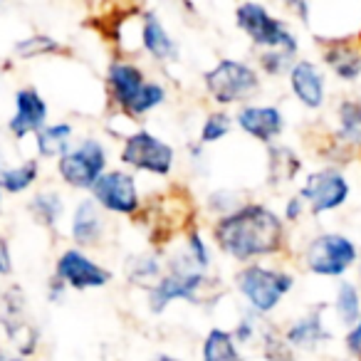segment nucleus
<instances>
[{"instance_id":"1","label":"nucleus","mask_w":361,"mask_h":361,"mask_svg":"<svg viewBox=\"0 0 361 361\" xmlns=\"http://www.w3.org/2000/svg\"><path fill=\"white\" fill-rule=\"evenodd\" d=\"M285 221L262 203H243L213 226V240L226 255L247 262L275 255L285 247Z\"/></svg>"},{"instance_id":"2","label":"nucleus","mask_w":361,"mask_h":361,"mask_svg":"<svg viewBox=\"0 0 361 361\" xmlns=\"http://www.w3.org/2000/svg\"><path fill=\"white\" fill-rule=\"evenodd\" d=\"M208 285H211V280H208L206 272L198 270L186 252H178V255L166 260V272L149 290L146 300H149V307L154 314L166 312V307L173 305L176 300L203 305L206 302L203 300V292L208 295Z\"/></svg>"},{"instance_id":"3","label":"nucleus","mask_w":361,"mask_h":361,"mask_svg":"<svg viewBox=\"0 0 361 361\" xmlns=\"http://www.w3.org/2000/svg\"><path fill=\"white\" fill-rule=\"evenodd\" d=\"M235 287L243 295V300L250 305V310L265 317L285 300V295H290V290L295 287V275L250 262L235 272Z\"/></svg>"},{"instance_id":"4","label":"nucleus","mask_w":361,"mask_h":361,"mask_svg":"<svg viewBox=\"0 0 361 361\" xmlns=\"http://www.w3.org/2000/svg\"><path fill=\"white\" fill-rule=\"evenodd\" d=\"M235 23L257 47L282 50L287 55H297V37L285 20L275 18L260 3H243L235 8Z\"/></svg>"},{"instance_id":"5","label":"nucleus","mask_w":361,"mask_h":361,"mask_svg":"<svg viewBox=\"0 0 361 361\" xmlns=\"http://www.w3.org/2000/svg\"><path fill=\"white\" fill-rule=\"evenodd\" d=\"M206 92L216 104L231 106L250 99L260 90V75L255 67L240 60H221L203 77Z\"/></svg>"},{"instance_id":"6","label":"nucleus","mask_w":361,"mask_h":361,"mask_svg":"<svg viewBox=\"0 0 361 361\" xmlns=\"http://www.w3.org/2000/svg\"><path fill=\"white\" fill-rule=\"evenodd\" d=\"M359 260L356 245L341 233H322L305 247V265L312 275L341 277Z\"/></svg>"},{"instance_id":"7","label":"nucleus","mask_w":361,"mask_h":361,"mask_svg":"<svg viewBox=\"0 0 361 361\" xmlns=\"http://www.w3.org/2000/svg\"><path fill=\"white\" fill-rule=\"evenodd\" d=\"M57 171L67 186L92 191L99 176L106 171V149L99 139H85L57 159Z\"/></svg>"},{"instance_id":"8","label":"nucleus","mask_w":361,"mask_h":361,"mask_svg":"<svg viewBox=\"0 0 361 361\" xmlns=\"http://www.w3.org/2000/svg\"><path fill=\"white\" fill-rule=\"evenodd\" d=\"M121 164L131 166L134 171H146L154 176H169L176 164V151L171 144L159 139L146 129H139L124 139L119 154Z\"/></svg>"},{"instance_id":"9","label":"nucleus","mask_w":361,"mask_h":361,"mask_svg":"<svg viewBox=\"0 0 361 361\" xmlns=\"http://www.w3.org/2000/svg\"><path fill=\"white\" fill-rule=\"evenodd\" d=\"M300 198L310 206L312 216L336 211L349 201V180L339 169L326 166L307 176L300 188Z\"/></svg>"},{"instance_id":"10","label":"nucleus","mask_w":361,"mask_h":361,"mask_svg":"<svg viewBox=\"0 0 361 361\" xmlns=\"http://www.w3.org/2000/svg\"><path fill=\"white\" fill-rule=\"evenodd\" d=\"M92 201L116 216H136L141 208L136 178L126 171H104L92 186Z\"/></svg>"},{"instance_id":"11","label":"nucleus","mask_w":361,"mask_h":361,"mask_svg":"<svg viewBox=\"0 0 361 361\" xmlns=\"http://www.w3.org/2000/svg\"><path fill=\"white\" fill-rule=\"evenodd\" d=\"M55 280L62 285H70L75 290H94V287H104L111 282V272L106 267L97 265L92 257H87L82 250L70 247L57 257L55 265Z\"/></svg>"},{"instance_id":"12","label":"nucleus","mask_w":361,"mask_h":361,"mask_svg":"<svg viewBox=\"0 0 361 361\" xmlns=\"http://www.w3.org/2000/svg\"><path fill=\"white\" fill-rule=\"evenodd\" d=\"M106 87H109V97L114 99V104L129 116L136 99L144 92L146 77L141 72V67H136L134 62L114 60L109 65V70H106Z\"/></svg>"},{"instance_id":"13","label":"nucleus","mask_w":361,"mask_h":361,"mask_svg":"<svg viewBox=\"0 0 361 361\" xmlns=\"http://www.w3.org/2000/svg\"><path fill=\"white\" fill-rule=\"evenodd\" d=\"M235 124L252 139L262 141V144H272L285 131V116L277 106L247 104L238 111Z\"/></svg>"},{"instance_id":"14","label":"nucleus","mask_w":361,"mask_h":361,"mask_svg":"<svg viewBox=\"0 0 361 361\" xmlns=\"http://www.w3.org/2000/svg\"><path fill=\"white\" fill-rule=\"evenodd\" d=\"M47 121V104L40 97V92L25 87L16 94V114L11 119V131L16 139H23L27 134H37L45 129Z\"/></svg>"},{"instance_id":"15","label":"nucleus","mask_w":361,"mask_h":361,"mask_svg":"<svg viewBox=\"0 0 361 361\" xmlns=\"http://www.w3.org/2000/svg\"><path fill=\"white\" fill-rule=\"evenodd\" d=\"M290 87L307 109H319L326 99V80L312 60H297L292 65Z\"/></svg>"},{"instance_id":"16","label":"nucleus","mask_w":361,"mask_h":361,"mask_svg":"<svg viewBox=\"0 0 361 361\" xmlns=\"http://www.w3.org/2000/svg\"><path fill=\"white\" fill-rule=\"evenodd\" d=\"M329 329L322 322V305H317L310 314L295 319L285 331H282V339L287 341L290 349H305V351H314L319 344L329 341Z\"/></svg>"},{"instance_id":"17","label":"nucleus","mask_w":361,"mask_h":361,"mask_svg":"<svg viewBox=\"0 0 361 361\" xmlns=\"http://www.w3.org/2000/svg\"><path fill=\"white\" fill-rule=\"evenodd\" d=\"M141 47L154 57L156 62H169L178 60V45L169 35L164 25H161L159 16L151 11H146L141 16Z\"/></svg>"},{"instance_id":"18","label":"nucleus","mask_w":361,"mask_h":361,"mask_svg":"<svg viewBox=\"0 0 361 361\" xmlns=\"http://www.w3.org/2000/svg\"><path fill=\"white\" fill-rule=\"evenodd\" d=\"M72 238L82 247L99 245L102 238H104V218H102L99 206L92 198H85L75 208V216H72Z\"/></svg>"},{"instance_id":"19","label":"nucleus","mask_w":361,"mask_h":361,"mask_svg":"<svg viewBox=\"0 0 361 361\" xmlns=\"http://www.w3.org/2000/svg\"><path fill=\"white\" fill-rule=\"evenodd\" d=\"M324 65L334 72L339 80L354 82L361 77V50L349 42H331L324 47Z\"/></svg>"},{"instance_id":"20","label":"nucleus","mask_w":361,"mask_h":361,"mask_svg":"<svg viewBox=\"0 0 361 361\" xmlns=\"http://www.w3.org/2000/svg\"><path fill=\"white\" fill-rule=\"evenodd\" d=\"M336 119H339V129H336V144L339 146H359L361 149V102L359 99H344L336 106Z\"/></svg>"},{"instance_id":"21","label":"nucleus","mask_w":361,"mask_h":361,"mask_svg":"<svg viewBox=\"0 0 361 361\" xmlns=\"http://www.w3.org/2000/svg\"><path fill=\"white\" fill-rule=\"evenodd\" d=\"M201 361H245L238 349V341L233 339V331L213 326L203 339Z\"/></svg>"},{"instance_id":"22","label":"nucleus","mask_w":361,"mask_h":361,"mask_svg":"<svg viewBox=\"0 0 361 361\" xmlns=\"http://www.w3.org/2000/svg\"><path fill=\"white\" fill-rule=\"evenodd\" d=\"M37 154L42 159H60L72 149V126L70 124H50L37 131Z\"/></svg>"},{"instance_id":"23","label":"nucleus","mask_w":361,"mask_h":361,"mask_svg":"<svg viewBox=\"0 0 361 361\" xmlns=\"http://www.w3.org/2000/svg\"><path fill=\"white\" fill-rule=\"evenodd\" d=\"M40 166L37 161H25L20 166H6L0 161V191L8 193H23L37 180Z\"/></svg>"},{"instance_id":"24","label":"nucleus","mask_w":361,"mask_h":361,"mask_svg":"<svg viewBox=\"0 0 361 361\" xmlns=\"http://www.w3.org/2000/svg\"><path fill=\"white\" fill-rule=\"evenodd\" d=\"M302 161L290 146H270V183H290L300 173Z\"/></svg>"},{"instance_id":"25","label":"nucleus","mask_w":361,"mask_h":361,"mask_svg":"<svg viewBox=\"0 0 361 361\" xmlns=\"http://www.w3.org/2000/svg\"><path fill=\"white\" fill-rule=\"evenodd\" d=\"M334 310L344 326L356 324V319H359V314H361V297H359V290H356L354 282H349V280L339 282V287H336Z\"/></svg>"},{"instance_id":"26","label":"nucleus","mask_w":361,"mask_h":361,"mask_svg":"<svg viewBox=\"0 0 361 361\" xmlns=\"http://www.w3.org/2000/svg\"><path fill=\"white\" fill-rule=\"evenodd\" d=\"M164 275V262H161L159 255L149 252V255H136L131 260V267H129V280L134 285H141V287H154L156 282L161 280Z\"/></svg>"},{"instance_id":"27","label":"nucleus","mask_w":361,"mask_h":361,"mask_svg":"<svg viewBox=\"0 0 361 361\" xmlns=\"http://www.w3.org/2000/svg\"><path fill=\"white\" fill-rule=\"evenodd\" d=\"M30 211L35 213V218L45 226H55L57 221L62 218V211H65V203H62V196L55 191H42L32 198Z\"/></svg>"},{"instance_id":"28","label":"nucleus","mask_w":361,"mask_h":361,"mask_svg":"<svg viewBox=\"0 0 361 361\" xmlns=\"http://www.w3.org/2000/svg\"><path fill=\"white\" fill-rule=\"evenodd\" d=\"M233 126V116L228 114V111H211V114L206 116V121H203L201 126V146L206 144H216V141H221L223 136L231 131Z\"/></svg>"},{"instance_id":"29","label":"nucleus","mask_w":361,"mask_h":361,"mask_svg":"<svg viewBox=\"0 0 361 361\" xmlns=\"http://www.w3.org/2000/svg\"><path fill=\"white\" fill-rule=\"evenodd\" d=\"M262 351H265L267 361H297L295 351L275 329H262Z\"/></svg>"},{"instance_id":"30","label":"nucleus","mask_w":361,"mask_h":361,"mask_svg":"<svg viewBox=\"0 0 361 361\" xmlns=\"http://www.w3.org/2000/svg\"><path fill=\"white\" fill-rule=\"evenodd\" d=\"M183 252L191 257L198 270H203V272L208 270V265H211V250H208L206 240H203L198 231L186 233V247H183Z\"/></svg>"},{"instance_id":"31","label":"nucleus","mask_w":361,"mask_h":361,"mask_svg":"<svg viewBox=\"0 0 361 361\" xmlns=\"http://www.w3.org/2000/svg\"><path fill=\"white\" fill-rule=\"evenodd\" d=\"M292 65H295V55H287L282 50H262L260 55V67L267 75H285L292 70Z\"/></svg>"},{"instance_id":"32","label":"nucleus","mask_w":361,"mask_h":361,"mask_svg":"<svg viewBox=\"0 0 361 361\" xmlns=\"http://www.w3.org/2000/svg\"><path fill=\"white\" fill-rule=\"evenodd\" d=\"M60 50V45H57L52 37H30V40L20 42L18 45V52L25 57H32V55H42V52H55Z\"/></svg>"},{"instance_id":"33","label":"nucleus","mask_w":361,"mask_h":361,"mask_svg":"<svg viewBox=\"0 0 361 361\" xmlns=\"http://www.w3.org/2000/svg\"><path fill=\"white\" fill-rule=\"evenodd\" d=\"M257 317L260 314H255V312H247V314H243V319L238 322V326H235V331H233V339L235 341H252V336H255V329H257Z\"/></svg>"},{"instance_id":"34","label":"nucleus","mask_w":361,"mask_h":361,"mask_svg":"<svg viewBox=\"0 0 361 361\" xmlns=\"http://www.w3.org/2000/svg\"><path fill=\"white\" fill-rule=\"evenodd\" d=\"M305 216V201L300 196H292L285 201V211H282V221L285 223H297Z\"/></svg>"},{"instance_id":"35","label":"nucleus","mask_w":361,"mask_h":361,"mask_svg":"<svg viewBox=\"0 0 361 361\" xmlns=\"http://www.w3.org/2000/svg\"><path fill=\"white\" fill-rule=\"evenodd\" d=\"M346 351H349V356H354L356 361H361V314H359V319H356V324L349 329V334H346Z\"/></svg>"},{"instance_id":"36","label":"nucleus","mask_w":361,"mask_h":361,"mask_svg":"<svg viewBox=\"0 0 361 361\" xmlns=\"http://www.w3.org/2000/svg\"><path fill=\"white\" fill-rule=\"evenodd\" d=\"M13 270V262H11V250H8V243L0 238V275H8Z\"/></svg>"},{"instance_id":"37","label":"nucleus","mask_w":361,"mask_h":361,"mask_svg":"<svg viewBox=\"0 0 361 361\" xmlns=\"http://www.w3.org/2000/svg\"><path fill=\"white\" fill-rule=\"evenodd\" d=\"M151 361H180V359H176V356H169V354H159V356H154Z\"/></svg>"},{"instance_id":"38","label":"nucleus","mask_w":361,"mask_h":361,"mask_svg":"<svg viewBox=\"0 0 361 361\" xmlns=\"http://www.w3.org/2000/svg\"><path fill=\"white\" fill-rule=\"evenodd\" d=\"M8 361H25V359H8Z\"/></svg>"},{"instance_id":"39","label":"nucleus","mask_w":361,"mask_h":361,"mask_svg":"<svg viewBox=\"0 0 361 361\" xmlns=\"http://www.w3.org/2000/svg\"><path fill=\"white\" fill-rule=\"evenodd\" d=\"M359 42H361V32H359Z\"/></svg>"},{"instance_id":"40","label":"nucleus","mask_w":361,"mask_h":361,"mask_svg":"<svg viewBox=\"0 0 361 361\" xmlns=\"http://www.w3.org/2000/svg\"><path fill=\"white\" fill-rule=\"evenodd\" d=\"M0 203H3V196H0Z\"/></svg>"}]
</instances>
